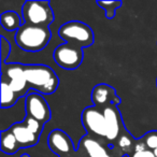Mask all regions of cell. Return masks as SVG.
Instances as JSON below:
<instances>
[{
	"label": "cell",
	"mask_w": 157,
	"mask_h": 157,
	"mask_svg": "<svg viewBox=\"0 0 157 157\" xmlns=\"http://www.w3.org/2000/svg\"><path fill=\"white\" fill-rule=\"evenodd\" d=\"M24 72L29 87L38 90L40 94L51 95L58 87V76L45 65H24Z\"/></svg>",
	"instance_id": "obj_1"
},
{
	"label": "cell",
	"mask_w": 157,
	"mask_h": 157,
	"mask_svg": "<svg viewBox=\"0 0 157 157\" xmlns=\"http://www.w3.org/2000/svg\"><path fill=\"white\" fill-rule=\"evenodd\" d=\"M51 30L48 27L35 26V25L23 24L16 31L15 43L26 52H39L48 44L51 39Z\"/></svg>",
	"instance_id": "obj_2"
},
{
	"label": "cell",
	"mask_w": 157,
	"mask_h": 157,
	"mask_svg": "<svg viewBox=\"0 0 157 157\" xmlns=\"http://www.w3.org/2000/svg\"><path fill=\"white\" fill-rule=\"evenodd\" d=\"M58 36L66 41V43L88 48L94 43V33L87 24L78 21H71L65 23L58 29Z\"/></svg>",
	"instance_id": "obj_3"
},
{
	"label": "cell",
	"mask_w": 157,
	"mask_h": 157,
	"mask_svg": "<svg viewBox=\"0 0 157 157\" xmlns=\"http://www.w3.org/2000/svg\"><path fill=\"white\" fill-rule=\"evenodd\" d=\"M22 14L25 24L48 27L54 21V13L48 1L30 0L23 5Z\"/></svg>",
	"instance_id": "obj_4"
},
{
	"label": "cell",
	"mask_w": 157,
	"mask_h": 157,
	"mask_svg": "<svg viewBox=\"0 0 157 157\" xmlns=\"http://www.w3.org/2000/svg\"><path fill=\"white\" fill-rule=\"evenodd\" d=\"M1 72H2V80H7L9 85L14 90L16 95L23 97L26 95L29 90L26 76L24 72V65L22 63H1Z\"/></svg>",
	"instance_id": "obj_5"
},
{
	"label": "cell",
	"mask_w": 157,
	"mask_h": 157,
	"mask_svg": "<svg viewBox=\"0 0 157 157\" xmlns=\"http://www.w3.org/2000/svg\"><path fill=\"white\" fill-rule=\"evenodd\" d=\"M53 57H54L55 63L59 67L66 70H74L82 63L83 51L78 46L63 43L55 48Z\"/></svg>",
	"instance_id": "obj_6"
},
{
	"label": "cell",
	"mask_w": 157,
	"mask_h": 157,
	"mask_svg": "<svg viewBox=\"0 0 157 157\" xmlns=\"http://www.w3.org/2000/svg\"><path fill=\"white\" fill-rule=\"evenodd\" d=\"M82 124L85 130L90 135L97 137H107V122L103 110L92 105L87 107L82 112Z\"/></svg>",
	"instance_id": "obj_7"
},
{
	"label": "cell",
	"mask_w": 157,
	"mask_h": 157,
	"mask_svg": "<svg viewBox=\"0 0 157 157\" xmlns=\"http://www.w3.org/2000/svg\"><path fill=\"white\" fill-rule=\"evenodd\" d=\"M26 116L45 124L51 118V110L46 100L39 93H30L25 99Z\"/></svg>",
	"instance_id": "obj_8"
},
{
	"label": "cell",
	"mask_w": 157,
	"mask_h": 157,
	"mask_svg": "<svg viewBox=\"0 0 157 157\" xmlns=\"http://www.w3.org/2000/svg\"><path fill=\"white\" fill-rule=\"evenodd\" d=\"M48 147L59 155V157H65L74 152V145L71 138L61 129H54L51 131L48 138Z\"/></svg>",
	"instance_id": "obj_9"
},
{
	"label": "cell",
	"mask_w": 157,
	"mask_h": 157,
	"mask_svg": "<svg viewBox=\"0 0 157 157\" xmlns=\"http://www.w3.org/2000/svg\"><path fill=\"white\" fill-rule=\"evenodd\" d=\"M92 100L95 107H103V109L108 105H117L121 101L114 88L108 84H98L93 88Z\"/></svg>",
	"instance_id": "obj_10"
},
{
	"label": "cell",
	"mask_w": 157,
	"mask_h": 157,
	"mask_svg": "<svg viewBox=\"0 0 157 157\" xmlns=\"http://www.w3.org/2000/svg\"><path fill=\"white\" fill-rule=\"evenodd\" d=\"M105 122H107V140L114 142L118 139L121 132V116L116 105H108L103 109Z\"/></svg>",
	"instance_id": "obj_11"
},
{
	"label": "cell",
	"mask_w": 157,
	"mask_h": 157,
	"mask_svg": "<svg viewBox=\"0 0 157 157\" xmlns=\"http://www.w3.org/2000/svg\"><path fill=\"white\" fill-rule=\"evenodd\" d=\"M9 129L16 138V141L21 147H31L36 145L39 141V136L33 133L25 122L16 123L12 125Z\"/></svg>",
	"instance_id": "obj_12"
},
{
	"label": "cell",
	"mask_w": 157,
	"mask_h": 157,
	"mask_svg": "<svg viewBox=\"0 0 157 157\" xmlns=\"http://www.w3.org/2000/svg\"><path fill=\"white\" fill-rule=\"evenodd\" d=\"M81 145L87 153L88 157H111L105 147H103L97 140L90 136H84L82 138Z\"/></svg>",
	"instance_id": "obj_13"
},
{
	"label": "cell",
	"mask_w": 157,
	"mask_h": 157,
	"mask_svg": "<svg viewBox=\"0 0 157 157\" xmlns=\"http://www.w3.org/2000/svg\"><path fill=\"white\" fill-rule=\"evenodd\" d=\"M0 23H1V26L8 31H17L22 27V21L20 15L14 11L3 12L0 15Z\"/></svg>",
	"instance_id": "obj_14"
},
{
	"label": "cell",
	"mask_w": 157,
	"mask_h": 157,
	"mask_svg": "<svg viewBox=\"0 0 157 157\" xmlns=\"http://www.w3.org/2000/svg\"><path fill=\"white\" fill-rule=\"evenodd\" d=\"M21 148L16 138L10 129L1 131V151L6 154H14Z\"/></svg>",
	"instance_id": "obj_15"
},
{
	"label": "cell",
	"mask_w": 157,
	"mask_h": 157,
	"mask_svg": "<svg viewBox=\"0 0 157 157\" xmlns=\"http://www.w3.org/2000/svg\"><path fill=\"white\" fill-rule=\"evenodd\" d=\"M18 100V96L14 93L8 82L5 80L1 81V108H11Z\"/></svg>",
	"instance_id": "obj_16"
},
{
	"label": "cell",
	"mask_w": 157,
	"mask_h": 157,
	"mask_svg": "<svg viewBox=\"0 0 157 157\" xmlns=\"http://www.w3.org/2000/svg\"><path fill=\"white\" fill-rule=\"evenodd\" d=\"M97 5L105 10L108 20H112L115 16L116 10L122 7V1H97Z\"/></svg>",
	"instance_id": "obj_17"
},
{
	"label": "cell",
	"mask_w": 157,
	"mask_h": 157,
	"mask_svg": "<svg viewBox=\"0 0 157 157\" xmlns=\"http://www.w3.org/2000/svg\"><path fill=\"white\" fill-rule=\"evenodd\" d=\"M117 145L124 153H128L131 147H135L133 145V139L130 135L120 136L117 139Z\"/></svg>",
	"instance_id": "obj_18"
},
{
	"label": "cell",
	"mask_w": 157,
	"mask_h": 157,
	"mask_svg": "<svg viewBox=\"0 0 157 157\" xmlns=\"http://www.w3.org/2000/svg\"><path fill=\"white\" fill-rule=\"evenodd\" d=\"M24 122L26 123V125L29 127V129H30V130L33 131V133H36V135L40 137V133H41L42 129H43L44 124L40 123L39 121L35 120V118L28 117V116H26V117H25Z\"/></svg>",
	"instance_id": "obj_19"
},
{
	"label": "cell",
	"mask_w": 157,
	"mask_h": 157,
	"mask_svg": "<svg viewBox=\"0 0 157 157\" xmlns=\"http://www.w3.org/2000/svg\"><path fill=\"white\" fill-rule=\"evenodd\" d=\"M142 141L145 143L146 147L151 151H155L157 148V131H151V132L146 133L143 138Z\"/></svg>",
	"instance_id": "obj_20"
},
{
	"label": "cell",
	"mask_w": 157,
	"mask_h": 157,
	"mask_svg": "<svg viewBox=\"0 0 157 157\" xmlns=\"http://www.w3.org/2000/svg\"><path fill=\"white\" fill-rule=\"evenodd\" d=\"M2 40V43H1V54H2V63H6V59H7L8 55L10 54V44L8 43V41L5 39V38H1Z\"/></svg>",
	"instance_id": "obj_21"
},
{
	"label": "cell",
	"mask_w": 157,
	"mask_h": 157,
	"mask_svg": "<svg viewBox=\"0 0 157 157\" xmlns=\"http://www.w3.org/2000/svg\"><path fill=\"white\" fill-rule=\"evenodd\" d=\"M128 157H156V156H155L153 151L147 148V150L142 151V152H133L132 154H130V156L128 155Z\"/></svg>",
	"instance_id": "obj_22"
},
{
	"label": "cell",
	"mask_w": 157,
	"mask_h": 157,
	"mask_svg": "<svg viewBox=\"0 0 157 157\" xmlns=\"http://www.w3.org/2000/svg\"><path fill=\"white\" fill-rule=\"evenodd\" d=\"M153 152H154L155 156H156V157H157V148H156V150H155V151H153Z\"/></svg>",
	"instance_id": "obj_23"
},
{
	"label": "cell",
	"mask_w": 157,
	"mask_h": 157,
	"mask_svg": "<svg viewBox=\"0 0 157 157\" xmlns=\"http://www.w3.org/2000/svg\"><path fill=\"white\" fill-rule=\"evenodd\" d=\"M22 157H29V156H28V155H27V154H24V155H23Z\"/></svg>",
	"instance_id": "obj_24"
},
{
	"label": "cell",
	"mask_w": 157,
	"mask_h": 157,
	"mask_svg": "<svg viewBox=\"0 0 157 157\" xmlns=\"http://www.w3.org/2000/svg\"><path fill=\"white\" fill-rule=\"evenodd\" d=\"M65 157H66V156H65Z\"/></svg>",
	"instance_id": "obj_25"
}]
</instances>
